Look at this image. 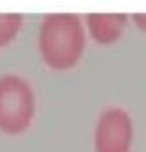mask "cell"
I'll list each match as a JSON object with an SVG mask.
<instances>
[{
  "mask_svg": "<svg viewBox=\"0 0 146 152\" xmlns=\"http://www.w3.org/2000/svg\"><path fill=\"white\" fill-rule=\"evenodd\" d=\"M38 46L42 59L55 70H68L78 62L84 51V29L78 17L55 13L44 18Z\"/></svg>",
  "mask_w": 146,
  "mask_h": 152,
  "instance_id": "6da1fadb",
  "label": "cell"
},
{
  "mask_svg": "<svg viewBox=\"0 0 146 152\" xmlns=\"http://www.w3.org/2000/svg\"><path fill=\"white\" fill-rule=\"evenodd\" d=\"M35 115V94L24 77H0V130L20 134L29 126Z\"/></svg>",
  "mask_w": 146,
  "mask_h": 152,
  "instance_id": "7a4b0ae2",
  "label": "cell"
},
{
  "mask_svg": "<svg viewBox=\"0 0 146 152\" xmlns=\"http://www.w3.org/2000/svg\"><path fill=\"white\" fill-rule=\"evenodd\" d=\"M133 121L126 110L110 106L100 114L95 128V152H130Z\"/></svg>",
  "mask_w": 146,
  "mask_h": 152,
  "instance_id": "3957f363",
  "label": "cell"
},
{
  "mask_svg": "<svg viewBox=\"0 0 146 152\" xmlns=\"http://www.w3.org/2000/svg\"><path fill=\"white\" fill-rule=\"evenodd\" d=\"M128 17L124 13H93L88 15V28L92 37L100 44H111L122 37Z\"/></svg>",
  "mask_w": 146,
  "mask_h": 152,
  "instance_id": "277c9868",
  "label": "cell"
},
{
  "mask_svg": "<svg viewBox=\"0 0 146 152\" xmlns=\"http://www.w3.org/2000/svg\"><path fill=\"white\" fill-rule=\"evenodd\" d=\"M22 28V17L15 13L0 15V48L15 39L18 29Z\"/></svg>",
  "mask_w": 146,
  "mask_h": 152,
  "instance_id": "5b68a950",
  "label": "cell"
},
{
  "mask_svg": "<svg viewBox=\"0 0 146 152\" xmlns=\"http://www.w3.org/2000/svg\"><path fill=\"white\" fill-rule=\"evenodd\" d=\"M133 22L142 31H146V13H135L133 15Z\"/></svg>",
  "mask_w": 146,
  "mask_h": 152,
  "instance_id": "8992f818",
  "label": "cell"
}]
</instances>
